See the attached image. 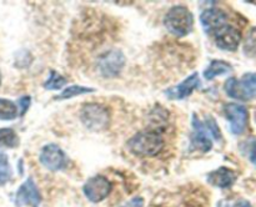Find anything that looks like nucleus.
<instances>
[{
	"mask_svg": "<svg viewBox=\"0 0 256 207\" xmlns=\"http://www.w3.org/2000/svg\"><path fill=\"white\" fill-rule=\"evenodd\" d=\"M18 116V106L12 101L6 99H0V120L9 121Z\"/></svg>",
	"mask_w": 256,
	"mask_h": 207,
	"instance_id": "obj_16",
	"label": "nucleus"
},
{
	"mask_svg": "<svg viewBox=\"0 0 256 207\" xmlns=\"http://www.w3.org/2000/svg\"><path fill=\"white\" fill-rule=\"evenodd\" d=\"M202 27L209 34H214L218 29L226 25L228 15L220 9H208L200 16Z\"/></svg>",
	"mask_w": 256,
	"mask_h": 207,
	"instance_id": "obj_13",
	"label": "nucleus"
},
{
	"mask_svg": "<svg viewBox=\"0 0 256 207\" xmlns=\"http://www.w3.org/2000/svg\"><path fill=\"white\" fill-rule=\"evenodd\" d=\"M125 65V57L119 50H110L99 59V70L104 77H115Z\"/></svg>",
	"mask_w": 256,
	"mask_h": 207,
	"instance_id": "obj_7",
	"label": "nucleus"
},
{
	"mask_svg": "<svg viewBox=\"0 0 256 207\" xmlns=\"http://www.w3.org/2000/svg\"><path fill=\"white\" fill-rule=\"evenodd\" d=\"M229 207H252V205H250V202H248L246 200H239V201L234 202V204Z\"/></svg>",
	"mask_w": 256,
	"mask_h": 207,
	"instance_id": "obj_24",
	"label": "nucleus"
},
{
	"mask_svg": "<svg viewBox=\"0 0 256 207\" xmlns=\"http://www.w3.org/2000/svg\"><path fill=\"white\" fill-rule=\"evenodd\" d=\"M250 160H252V164L256 166V144L252 146V152H250Z\"/></svg>",
	"mask_w": 256,
	"mask_h": 207,
	"instance_id": "obj_25",
	"label": "nucleus"
},
{
	"mask_svg": "<svg viewBox=\"0 0 256 207\" xmlns=\"http://www.w3.org/2000/svg\"><path fill=\"white\" fill-rule=\"evenodd\" d=\"M39 160L42 166L46 167L48 170H52V171L64 170L69 162L66 154L55 144L45 145L40 151Z\"/></svg>",
	"mask_w": 256,
	"mask_h": 207,
	"instance_id": "obj_5",
	"label": "nucleus"
},
{
	"mask_svg": "<svg viewBox=\"0 0 256 207\" xmlns=\"http://www.w3.org/2000/svg\"><path fill=\"white\" fill-rule=\"evenodd\" d=\"M110 191H112V184L109 180L104 176L92 177L86 181L84 185V194L90 201L92 202H100L102 200L106 199L109 196Z\"/></svg>",
	"mask_w": 256,
	"mask_h": 207,
	"instance_id": "obj_8",
	"label": "nucleus"
},
{
	"mask_svg": "<svg viewBox=\"0 0 256 207\" xmlns=\"http://www.w3.org/2000/svg\"><path fill=\"white\" fill-rule=\"evenodd\" d=\"M19 137L12 129H0V147H16Z\"/></svg>",
	"mask_w": 256,
	"mask_h": 207,
	"instance_id": "obj_17",
	"label": "nucleus"
},
{
	"mask_svg": "<svg viewBox=\"0 0 256 207\" xmlns=\"http://www.w3.org/2000/svg\"><path fill=\"white\" fill-rule=\"evenodd\" d=\"M236 180V174L228 167H220L208 175V182L215 187L226 189L230 187Z\"/></svg>",
	"mask_w": 256,
	"mask_h": 207,
	"instance_id": "obj_14",
	"label": "nucleus"
},
{
	"mask_svg": "<svg viewBox=\"0 0 256 207\" xmlns=\"http://www.w3.org/2000/svg\"><path fill=\"white\" fill-rule=\"evenodd\" d=\"M89 92H94V89H90V87L80 86V85H72V86H68L59 96L56 97V100H66L72 99V97L80 96L82 94H89Z\"/></svg>",
	"mask_w": 256,
	"mask_h": 207,
	"instance_id": "obj_18",
	"label": "nucleus"
},
{
	"mask_svg": "<svg viewBox=\"0 0 256 207\" xmlns=\"http://www.w3.org/2000/svg\"><path fill=\"white\" fill-rule=\"evenodd\" d=\"M200 86V77L199 75L195 72V74L190 75L188 79H185L184 81L180 82L179 85L174 87H170L169 90L165 91V94L168 95L169 99L172 100H182L185 97L190 96L192 94L194 90H196Z\"/></svg>",
	"mask_w": 256,
	"mask_h": 207,
	"instance_id": "obj_12",
	"label": "nucleus"
},
{
	"mask_svg": "<svg viewBox=\"0 0 256 207\" xmlns=\"http://www.w3.org/2000/svg\"><path fill=\"white\" fill-rule=\"evenodd\" d=\"M80 119L82 124L92 131H104L109 127V110L99 104H85L80 111Z\"/></svg>",
	"mask_w": 256,
	"mask_h": 207,
	"instance_id": "obj_3",
	"label": "nucleus"
},
{
	"mask_svg": "<svg viewBox=\"0 0 256 207\" xmlns=\"http://www.w3.org/2000/svg\"><path fill=\"white\" fill-rule=\"evenodd\" d=\"M205 127L208 129V131H209V134L212 135V136H214L215 140H220L222 139V134H220V130L219 127H218L216 122H215V120L212 119V117H208L206 121L204 122Z\"/></svg>",
	"mask_w": 256,
	"mask_h": 207,
	"instance_id": "obj_21",
	"label": "nucleus"
},
{
	"mask_svg": "<svg viewBox=\"0 0 256 207\" xmlns=\"http://www.w3.org/2000/svg\"><path fill=\"white\" fill-rule=\"evenodd\" d=\"M66 84H68V80L65 79L64 76H62L59 72L52 70L49 76H48V80L45 81L44 87L48 90H58V89H62V87Z\"/></svg>",
	"mask_w": 256,
	"mask_h": 207,
	"instance_id": "obj_19",
	"label": "nucleus"
},
{
	"mask_svg": "<svg viewBox=\"0 0 256 207\" xmlns=\"http://www.w3.org/2000/svg\"><path fill=\"white\" fill-rule=\"evenodd\" d=\"M0 81H2V75H0Z\"/></svg>",
	"mask_w": 256,
	"mask_h": 207,
	"instance_id": "obj_26",
	"label": "nucleus"
},
{
	"mask_svg": "<svg viewBox=\"0 0 256 207\" xmlns=\"http://www.w3.org/2000/svg\"><path fill=\"white\" fill-rule=\"evenodd\" d=\"M192 127H194V131L192 135V150H199L202 152H208L212 150V141L209 136V131L205 127L204 122L200 119H198L194 115L192 117Z\"/></svg>",
	"mask_w": 256,
	"mask_h": 207,
	"instance_id": "obj_11",
	"label": "nucleus"
},
{
	"mask_svg": "<svg viewBox=\"0 0 256 207\" xmlns=\"http://www.w3.org/2000/svg\"><path fill=\"white\" fill-rule=\"evenodd\" d=\"M40 200H42L40 192L32 179H28L19 187V190L16 191V197H15L18 207H38Z\"/></svg>",
	"mask_w": 256,
	"mask_h": 207,
	"instance_id": "obj_10",
	"label": "nucleus"
},
{
	"mask_svg": "<svg viewBox=\"0 0 256 207\" xmlns=\"http://www.w3.org/2000/svg\"><path fill=\"white\" fill-rule=\"evenodd\" d=\"M164 25L169 32L178 37L186 36L194 26V16L184 5H175L165 15Z\"/></svg>",
	"mask_w": 256,
	"mask_h": 207,
	"instance_id": "obj_2",
	"label": "nucleus"
},
{
	"mask_svg": "<svg viewBox=\"0 0 256 207\" xmlns=\"http://www.w3.org/2000/svg\"><path fill=\"white\" fill-rule=\"evenodd\" d=\"M232 71V66L228 62L222 61V60H215L210 62L208 69L204 71V76L206 80H212L214 77L220 76V75H226Z\"/></svg>",
	"mask_w": 256,
	"mask_h": 207,
	"instance_id": "obj_15",
	"label": "nucleus"
},
{
	"mask_svg": "<svg viewBox=\"0 0 256 207\" xmlns=\"http://www.w3.org/2000/svg\"><path fill=\"white\" fill-rule=\"evenodd\" d=\"M225 117L229 120L230 131L234 135H242L245 132L249 121V112L242 105L228 104L224 106Z\"/></svg>",
	"mask_w": 256,
	"mask_h": 207,
	"instance_id": "obj_6",
	"label": "nucleus"
},
{
	"mask_svg": "<svg viewBox=\"0 0 256 207\" xmlns=\"http://www.w3.org/2000/svg\"><path fill=\"white\" fill-rule=\"evenodd\" d=\"M18 109H20V114L24 115L26 112V110L29 109V105H30V97L29 96H22L20 97L19 101H18Z\"/></svg>",
	"mask_w": 256,
	"mask_h": 207,
	"instance_id": "obj_22",
	"label": "nucleus"
},
{
	"mask_svg": "<svg viewBox=\"0 0 256 207\" xmlns=\"http://www.w3.org/2000/svg\"><path fill=\"white\" fill-rule=\"evenodd\" d=\"M214 39L218 47L226 51H235L242 41V32L232 25H224L214 32Z\"/></svg>",
	"mask_w": 256,
	"mask_h": 207,
	"instance_id": "obj_9",
	"label": "nucleus"
},
{
	"mask_svg": "<svg viewBox=\"0 0 256 207\" xmlns=\"http://www.w3.org/2000/svg\"><path fill=\"white\" fill-rule=\"evenodd\" d=\"M144 206V200L142 197H134L130 201H128L126 204H124L120 207H142Z\"/></svg>",
	"mask_w": 256,
	"mask_h": 207,
	"instance_id": "obj_23",
	"label": "nucleus"
},
{
	"mask_svg": "<svg viewBox=\"0 0 256 207\" xmlns=\"http://www.w3.org/2000/svg\"><path fill=\"white\" fill-rule=\"evenodd\" d=\"M128 149L140 157L156 156L164 149V139L156 131H142L128 141Z\"/></svg>",
	"mask_w": 256,
	"mask_h": 207,
	"instance_id": "obj_1",
	"label": "nucleus"
},
{
	"mask_svg": "<svg viewBox=\"0 0 256 207\" xmlns=\"http://www.w3.org/2000/svg\"><path fill=\"white\" fill-rule=\"evenodd\" d=\"M225 91L230 97L242 101L256 96V74H246L242 79L230 77L225 84Z\"/></svg>",
	"mask_w": 256,
	"mask_h": 207,
	"instance_id": "obj_4",
	"label": "nucleus"
},
{
	"mask_svg": "<svg viewBox=\"0 0 256 207\" xmlns=\"http://www.w3.org/2000/svg\"><path fill=\"white\" fill-rule=\"evenodd\" d=\"M10 177H12V169L8 157L4 154H0V185L6 184Z\"/></svg>",
	"mask_w": 256,
	"mask_h": 207,
	"instance_id": "obj_20",
	"label": "nucleus"
}]
</instances>
